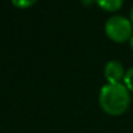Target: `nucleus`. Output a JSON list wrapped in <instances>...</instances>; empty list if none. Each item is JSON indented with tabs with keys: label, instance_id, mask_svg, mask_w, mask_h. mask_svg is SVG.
Wrapping results in <instances>:
<instances>
[{
	"label": "nucleus",
	"instance_id": "1a4fd4ad",
	"mask_svg": "<svg viewBox=\"0 0 133 133\" xmlns=\"http://www.w3.org/2000/svg\"><path fill=\"white\" fill-rule=\"evenodd\" d=\"M129 45H131V49L133 50V36L131 38V40H129Z\"/></svg>",
	"mask_w": 133,
	"mask_h": 133
},
{
	"label": "nucleus",
	"instance_id": "7ed1b4c3",
	"mask_svg": "<svg viewBox=\"0 0 133 133\" xmlns=\"http://www.w3.org/2000/svg\"><path fill=\"white\" fill-rule=\"evenodd\" d=\"M103 74H105V79L107 80V83H120V80H124L125 70L120 61L112 59L106 63Z\"/></svg>",
	"mask_w": 133,
	"mask_h": 133
},
{
	"label": "nucleus",
	"instance_id": "f257e3e1",
	"mask_svg": "<svg viewBox=\"0 0 133 133\" xmlns=\"http://www.w3.org/2000/svg\"><path fill=\"white\" fill-rule=\"evenodd\" d=\"M99 106L111 116L124 114L131 103L128 88L122 83H106L99 90Z\"/></svg>",
	"mask_w": 133,
	"mask_h": 133
},
{
	"label": "nucleus",
	"instance_id": "0eeeda50",
	"mask_svg": "<svg viewBox=\"0 0 133 133\" xmlns=\"http://www.w3.org/2000/svg\"><path fill=\"white\" fill-rule=\"evenodd\" d=\"M82 1H83L84 5H90V4H92L93 1H96V0H82Z\"/></svg>",
	"mask_w": 133,
	"mask_h": 133
},
{
	"label": "nucleus",
	"instance_id": "39448f33",
	"mask_svg": "<svg viewBox=\"0 0 133 133\" xmlns=\"http://www.w3.org/2000/svg\"><path fill=\"white\" fill-rule=\"evenodd\" d=\"M38 0H10V3L19 9H27L30 6H32Z\"/></svg>",
	"mask_w": 133,
	"mask_h": 133
},
{
	"label": "nucleus",
	"instance_id": "f03ea898",
	"mask_svg": "<svg viewBox=\"0 0 133 133\" xmlns=\"http://www.w3.org/2000/svg\"><path fill=\"white\" fill-rule=\"evenodd\" d=\"M105 32L115 43H125L133 36V25L131 19L123 16H112L105 23Z\"/></svg>",
	"mask_w": 133,
	"mask_h": 133
},
{
	"label": "nucleus",
	"instance_id": "423d86ee",
	"mask_svg": "<svg viewBox=\"0 0 133 133\" xmlns=\"http://www.w3.org/2000/svg\"><path fill=\"white\" fill-rule=\"evenodd\" d=\"M123 82H124L123 84L128 88V90H129V92H133V67H131V69L127 70Z\"/></svg>",
	"mask_w": 133,
	"mask_h": 133
},
{
	"label": "nucleus",
	"instance_id": "20e7f679",
	"mask_svg": "<svg viewBox=\"0 0 133 133\" xmlns=\"http://www.w3.org/2000/svg\"><path fill=\"white\" fill-rule=\"evenodd\" d=\"M124 0H96L98 6L106 12H116L122 8Z\"/></svg>",
	"mask_w": 133,
	"mask_h": 133
},
{
	"label": "nucleus",
	"instance_id": "6e6552de",
	"mask_svg": "<svg viewBox=\"0 0 133 133\" xmlns=\"http://www.w3.org/2000/svg\"><path fill=\"white\" fill-rule=\"evenodd\" d=\"M131 22H132V25H133V6H132V9H131Z\"/></svg>",
	"mask_w": 133,
	"mask_h": 133
}]
</instances>
